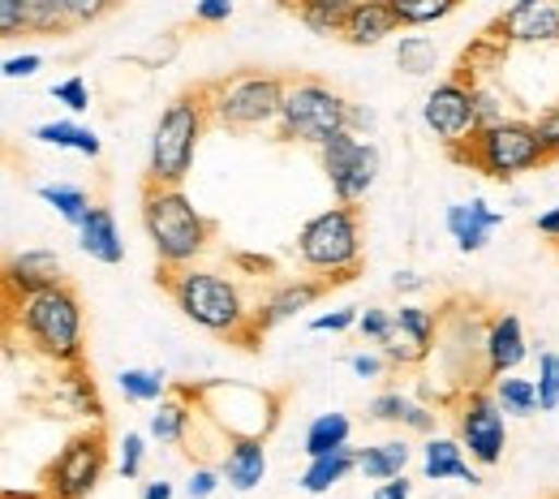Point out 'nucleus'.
Segmentation results:
<instances>
[{"mask_svg": "<svg viewBox=\"0 0 559 499\" xmlns=\"http://www.w3.org/2000/svg\"><path fill=\"white\" fill-rule=\"evenodd\" d=\"M233 9H237V0H194V17H199L203 26H219V22H228V17H233Z\"/></svg>", "mask_w": 559, "mask_h": 499, "instance_id": "09e8293b", "label": "nucleus"}, {"mask_svg": "<svg viewBox=\"0 0 559 499\" xmlns=\"http://www.w3.org/2000/svg\"><path fill=\"white\" fill-rule=\"evenodd\" d=\"M142 233L164 272L190 268L211 246V219L186 199L181 186H142Z\"/></svg>", "mask_w": 559, "mask_h": 499, "instance_id": "7ed1b4c3", "label": "nucleus"}, {"mask_svg": "<svg viewBox=\"0 0 559 499\" xmlns=\"http://www.w3.org/2000/svg\"><path fill=\"white\" fill-rule=\"evenodd\" d=\"M142 499H173V483H146Z\"/></svg>", "mask_w": 559, "mask_h": 499, "instance_id": "5fc2aeb1", "label": "nucleus"}, {"mask_svg": "<svg viewBox=\"0 0 559 499\" xmlns=\"http://www.w3.org/2000/svg\"><path fill=\"white\" fill-rule=\"evenodd\" d=\"M297 22L310 31V35H341L345 26V13H349L357 0H284Z\"/></svg>", "mask_w": 559, "mask_h": 499, "instance_id": "c85d7f7f", "label": "nucleus"}, {"mask_svg": "<svg viewBox=\"0 0 559 499\" xmlns=\"http://www.w3.org/2000/svg\"><path fill=\"white\" fill-rule=\"evenodd\" d=\"M4 499H52L48 491H4Z\"/></svg>", "mask_w": 559, "mask_h": 499, "instance_id": "6e6d98bb", "label": "nucleus"}, {"mask_svg": "<svg viewBox=\"0 0 559 499\" xmlns=\"http://www.w3.org/2000/svg\"><path fill=\"white\" fill-rule=\"evenodd\" d=\"M461 4H465V0H392V9H396V17H401V26H405V31L435 26V22L452 17Z\"/></svg>", "mask_w": 559, "mask_h": 499, "instance_id": "473e14b6", "label": "nucleus"}, {"mask_svg": "<svg viewBox=\"0 0 559 499\" xmlns=\"http://www.w3.org/2000/svg\"><path fill=\"white\" fill-rule=\"evenodd\" d=\"M534 383H538V405H543V414H551L559 409V354H538V375H534Z\"/></svg>", "mask_w": 559, "mask_h": 499, "instance_id": "c9c22d12", "label": "nucleus"}, {"mask_svg": "<svg viewBox=\"0 0 559 499\" xmlns=\"http://www.w3.org/2000/svg\"><path fill=\"white\" fill-rule=\"evenodd\" d=\"M108 470V439L104 430H82L57 452V461L44 474V491L52 499H86Z\"/></svg>", "mask_w": 559, "mask_h": 499, "instance_id": "9b49d317", "label": "nucleus"}, {"mask_svg": "<svg viewBox=\"0 0 559 499\" xmlns=\"http://www.w3.org/2000/svg\"><path fill=\"white\" fill-rule=\"evenodd\" d=\"M353 104L319 78H288L284 104H280L276 134L284 143L301 146H328L336 134L349 130Z\"/></svg>", "mask_w": 559, "mask_h": 499, "instance_id": "423d86ee", "label": "nucleus"}, {"mask_svg": "<svg viewBox=\"0 0 559 499\" xmlns=\"http://www.w3.org/2000/svg\"><path fill=\"white\" fill-rule=\"evenodd\" d=\"M349 439H353V418L341 414V409H332V414H319V418L306 427L301 448H306V456H323V452L349 448Z\"/></svg>", "mask_w": 559, "mask_h": 499, "instance_id": "c756f323", "label": "nucleus"}, {"mask_svg": "<svg viewBox=\"0 0 559 499\" xmlns=\"http://www.w3.org/2000/svg\"><path fill=\"white\" fill-rule=\"evenodd\" d=\"M396 31H401V17H396L392 0H357L349 13H345L341 39L353 44V48H379Z\"/></svg>", "mask_w": 559, "mask_h": 499, "instance_id": "aec40b11", "label": "nucleus"}, {"mask_svg": "<svg viewBox=\"0 0 559 499\" xmlns=\"http://www.w3.org/2000/svg\"><path fill=\"white\" fill-rule=\"evenodd\" d=\"M0 70H4V78H13V82L17 78H35V73L44 70V57L39 52H13V57H4Z\"/></svg>", "mask_w": 559, "mask_h": 499, "instance_id": "de8ad7c7", "label": "nucleus"}, {"mask_svg": "<svg viewBox=\"0 0 559 499\" xmlns=\"http://www.w3.org/2000/svg\"><path fill=\"white\" fill-rule=\"evenodd\" d=\"M474 95H478V126H499L508 121V95L495 86V82H474Z\"/></svg>", "mask_w": 559, "mask_h": 499, "instance_id": "e433bc0d", "label": "nucleus"}, {"mask_svg": "<svg viewBox=\"0 0 559 499\" xmlns=\"http://www.w3.org/2000/svg\"><path fill=\"white\" fill-rule=\"evenodd\" d=\"M349 130H353V134H361V139H366V134L374 130V112H370V108H357V104H353V112H349Z\"/></svg>", "mask_w": 559, "mask_h": 499, "instance_id": "3c124183", "label": "nucleus"}, {"mask_svg": "<svg viewBox=\"0 0 559 499\" xmlns=\"http://www.w3.org/2000/svg\"><path fill=\"white\" fill-rule=\"evenodd\" d=\"M392 288H396V293H421L426 281H421L418 272H409V268H405V272H396V276H392Z\"/></svg>", "mask_w": 559, "mask_h": 499, "instance_id": "864d4df0", "label": "nucleus"}, {"mask_svg": "<svg viewBox=\"0 0 559 499\" xmlns=\"http://www.w3.org/2000/svg\"><path fill=\"white\" fill-rule=\"evenodd\" d=\"M388 354L383 349H361V354H349V370L357 379H383L388 375Z\"/></svg>", "mask_w": 559, "mask_h": 499, "instance_id": "37998d69", "label": "nucleus"}, {"mask_svg": "<svg viewBox=\"0 0 559 499\" xmlns=\"http://www.w3.org/2000/svg\"><path fill=\"white\" fill-rule=\"evenodd\" d=\"M224 483L237 487V491H254L263 478H267V448L263 439L246 435V439H228V452H224Z\"/></svg>", "mask_w": 559, "mask_h": 499, "instance_id": "5701e85b", "label": "nucleus"}, {"mask_svg": "<svg viewBox=\"0 0 559 499\" xmlns=\"http://www.w3.org/2000/svg\"><path fill=\"white\" fill-rule=\"evenodd\" d=\"M361 310H323L310 319V332H353Z\"/></svg>", "mask_w": 559, "mask_h": 499, "instance_id": "49530a36", "label": "nucleus"}, {"mask_svg": "<svg viewBox=\"0 0 559 499\" xmlns=\"http://www.w3.org/2000/svg\"><path fill=\"white\" fill-rule=\"evenodd\" d=\"M435 336H439L435 310L405 301L401 310H392V336H388L379 349L388 354L392 366H418V361H426L430 349H435Z\"/></svg>", "mask_w": 559, "mask_h": 499, "instance_id": "4468645a", "label": "nucleus"}, {"mask_svg": "<svg viewBox=\"0 0 559 499\" xmlns=\"http://www.w3.org/2000/svg\"><path fill=\"white\" fill-rule=\"evenodd\" d=\"M490 35H499L508 48H551L559 44V0H512L490 22Z\"/></svg>", "mask_w": 559, "mask_h": 499, "instance_id": "ddd939ff", "label": "nucleus"}, {"mask_svg": "<svg viewBox=\"0 0 559 499\" xmlns=\"http://www.w3.org/2000/svg\"><path fill=\"white\" fill-rule=\"evenodd\" d=\"M31 35V0H0V39Z\"/></svg>", "mask_w": 559, "mask_h": 499, "instance_id": "58836bf2", "label": "nucleus"}, {"mask_svg": "<svg viewBox=\"0 0 559 499\" xmlns=\"http://www.w3.org/2000/svg\"><path fill=\"white\" fill-rule=\"evenodd\" d=\"M490 392H495V401H499V409H503L508 418H534V414H543V405H538V383H534V379H521L516 370L490 379Z\"/></svg>", "mask_w": 559, "mask_h": 499, "instance_id": "cd10ccee", "label": "nucleus"}, {"mask_svg": "<svg viewBox=\"0 0 559 499\" xmlns=\"http://www.w3.org/2000/svg\"><path fill=\"white\" fill-rule=\"evenodd\" d=\"M297 263L310 276L345 285L361 272V215L349 203L310 215L297 233Z\"/></svg>", "mask_w": 559, "mask_h": 499, "instance_id": "39448f33", "label": "nucleus"}, {"mask_svg": "<svg viewBox=\"0 0 559 499\" xmlns=\"http://www.w3.org/2000/svg\"><path fill=\"white\" fill-rule=\"evenodd\" d=\"M31 139L44 146H57V151H78L86 159H99V151H104L99 134L86 130V126H78V121H44V126L31 130Z\"/></svg>", "mask_w": 559, "mask_h": 499, "instance_id": "bb28decb", "label": "nucleus"}, {"mask_svg": "<svg viewBox=\"0 0 559 499\" xmlns=\"http://www.w3.org/2000/svg\"><path fill=\"white\" fill-rule=\"evenodd\" d=\"M78 246H82L86 259H95L104 268L126 263V241H121L117 215L108 212V207H91V215L78 224Z\"/></svg>", "mask_w": 559, "mask_h": 499, "instance_id": "4be33fe9", "label": "nucleus"}, {"mask_svg": "<svg viewBox=\"0 0 559 499\" xmlns=\"http://www.w3.org/2000/svg\"><path fill=\"white\" fill-rule=\"evenodd\" d=\"M396 66L405 73H414V78H421V73H435L439 52H435V44L426 35H405L401 48H396Z\"/></svg>", "mask_w": 559, "mask_h": 499, "instance_id": "72a5a7b5", "label": "nucleus"}, {"mask_svg": "<svg viewBox=\"0 0 559 499\" xmlns=\"http://www.w3.org/2000/svg\"><path fill=\"white\" fill-rule=\"evenodd\" d=\"M349 474H357V452L353 448H336V452H323V456H310L297 487L306 496H328L332 487H341Z\"/></svg>", "mask_w": 559, "mask_h": 499, "instance_id": "b1692460", "label": "nucleus"}, {"mask_svg": "<svg viewBox=\"0 0 559 499\" xmlns=\"http://www.w3.org/2000/svg\"><path fill=\"white\" fill-rule=\"evenodd\" d=\"M534 130H538V143H543V151H547V159H559V104H551V108L538 112Z\"/></svg>", "mask_w": 559, "mask_h": 499, "instance_id": "c03bdc74", "label": "nucleus"}, {"mask_svg": "<svg viewBox=\"0 0 559 499\" xmlns=\"http://www.w3.org/2000/svg\"><path fill=\"white\" fill-rule=\"evenodd\" d=\"M409 461H414V448L405 439H383V443H370L357 452V474L366 483H392L409 470Z\"/></svg>", "mask_w": 559, "mask_h": 499, "instance_id": "393cba45", "label": "nucleus"}, {"mask_svg": "<svg viewBox=\"0 0 559 499\" xmlns=\"http://www.w3.org/2000/svg\"><path fill=\"white\" fill-rule=\"evenodd\" d=\"M61 9H66V17H70V26H95L99 17H108L112 9H117V0H61Z\"/></svg>", "mask_w": 559, "mask_h": 499, "instance_id": "a19ab883", "label": "nucleus"}, {"mask_svg": "<svg viewBox=\"0 0 559 499\" xmlns=\"http://www.w3.org/2000/svg\"><path fill=\"white\" fill-rule=\"evenodd\" d=\"M35 194H39V203H48V207L61 215L66 224H73V228H78V224L91 215V207H95L82 186H66V181H44Z\"/></svg>", "mask_w": 559, "mask_h": 499, "instance_id": "2f4dec72", "label": "nucleus"}, {"mask_svg": "<svg viewBox=\"0 0 559 499\" xmlns=\"http://www.w3.org/2000/svg\"><path fill=\"white\" fill-rule=\"evenodd\" d=\"M328 288H332V281H323V276H297V281H284V285L272 288V293L263 297V306L254 310L259 332H272V328H280V323L297 319V314L310 310Z\"/></svg>", "mask_w": 559, "mask_h": 499, "instance_id": "dca6fc26", "label": "nucleus"}, {"mask_svg": "<svg viewBox=\"0 0 559 499\" xmlns=\"http://www.w3.org/2000/svg\"><path fill=\"white\" fill-rule=\"evenodd\" d=\"M452 159H456V164H469L474 173H483L490 181H512V177H521V173L543 168V164H547V151L538 143L534 121L508 117V121H499V126L478 130V134L469 139V146L456 151Z\"/></svg>", "mask_w": 559, "mask_h": 499, "instance_id": "6e6552de", "label": "nucleus"}, {"mask_svg": "<svg viewBox=\"0 0 559 499\" xmlns=\"http://www.w3.org/2000/svg\"><path fill=\"white\" fill-rule=\"evenodd\" d=\"M73 31L61 0H31V35H66Z\"/></svg>", "mask_w": 559, "mask_h": 499, "instance_id": "f704fd0d", "label": "nucleus"}, {"mask_svg": "<svg viewBox=\"0 0 559 499\" xmlns=\"http://www.w3.org/2000/svg\"><path fill=\"white\" fill-rule=\"evenodd\" d=\"M219 483H224V470L199 465V470L190 474V483H186V496H190V499H211L215 491H219Z\"/></svg>", "mask_w": 559, "mask_h": 499, "instance_id": "a18cd8bd", "label": "nucleus"}, {"mask_svg": "<svg viewBox=\"0 0 559 499\" xmlns=\"http://www.w3.org/2000/svg\"><path fill=\"white\" fill-rule=\"evenodd\" d=\"M534 228L543 233V237H551V241H559V203L556 207H547V212L534 219Z\"/></svg>", "mask_w": 559, "mask_h": 499, "instance_id": "603ef678", "label": "nucleus"}, {"mask_svg": "<svg viewBox=\"0 0 559 499\" xmlns=\"http://www.w3.org/2000/svg\"><path fill=\"white\" fill-rule=\"evenodd\" d=\"M164 285L173 306L211 336H224V341H237L246 349L259 345V323H254V310L246 301L241 285L224 272H211V268H181V272H164Z\"/></svg>", "mask_w": 559, "mask_h": 499, "instance_id": "f257e3e1", "label": "nucleus"}, {"mask_svg": "<svg viewBox=\"0 0 559 499\" xmlns=\"http://www.w3.org/2000/svg\"><path fill=\"white\" fill-rule=\"evenodd\" d=\"M456 439L465 443L469 461L483 465V470L503 461V452H508V414L499 409L495 392L474 388V392L461 396V405H456Z\"/></svg>", "mask_w": 559, "mask_h": 499, "instance_id": "f8f14e48", "label": "nucleus"}, {"mask_svg": "<svg viewBox=\"0 0 559 499\" xmlns=\"http://www.w3.org/2000/svg\"><path fill=\"white\" fill-rule=\"evenodd\" d=\"M207 121H211V108H207L203 86L177 95V99L159 112V121H155V130H151L146 181H155V186H181V181L190 177V168H194L199 139H203Z\"/></svg>", "mask_w": 559, "mask_h": 499, "instance_id": "20e7f679", "label": "nucleus"}, {"mask_svg": "<svg viewBox=\"0 0 559 499\" xmlns=\"http://www.w3.org/2000/svg\"><path fill=\"white\" fill-rule=\"evenodd\" d=\"M530 357V336H525V323L503 310L495 314L483 332V366H487V379H499V375H512L521 361Z\"/></svg>", "mask_w": 559, "mask_h": 499, "instance_id": "2eb2a0df", "label": "nucleus"}, {"mask_svg": "<svg viewBox=\"0 0 559 499\" xmlns=\"http://www.w3.org/2000/svg\"><path fill=\"white\" fill-rule=\"evenodd\" d=\"M66 285V263L57 250H22V254H9L4 263V293H39V288Z\"/></svg>", "mask_w": 559, "mask_h": 499, "instance_id": "a211bd4d", "label": "nucleus"}, {"mask_svg": "<svg viewBox=\"0 0 559 499\" xmlns=\"http://www.w3.org/2000/svg\"><path fill=\"white\" fill-rule=\"evenodd\" d=\"M117 388L134 405H159L168 396V375L164 370H151V366H126L117 375Z\"/></svg>", "mask_w": 559, "mask_h": 499, "instance_id": "7c9ffc66", "label": "nucleus"}, {"mask_svg": "<svg viewBox=\"0 0 559 499\" xmlns=\"http://www.w3.org/2000/svg\"><path fill=\"white\" fill-rule=\"evenodd\" d=\"M190 423H194V405H190V392H181V396H164V401L155 405L151 423H146V435H151L155 443H186V435H190Z\"/></svg>", "mask_w": 559, "mask_h": 499, "instance_id": "a878e982", "label": "nucleus"}, {"mask_svg": "<svg viewBox=\"0 0 559 499\" xmlns=\"http://www.w3.org/2000/svg\"><path fill=\"white\" fill-rule=\"evenodd\" d=\"M319 164H323V173L332 181L336 203H349V207H357L374 190V181L383 173L379 146L370 139H361V134H353V130L336 134L328 146H319Z\"/></svg>", "mask_w": 559, "mask_h": 499, "instance_id": "9d476101", "label": "nucleus"}, {"mask_svg": "<svg viewBox=\"0 0 559 499\" xmlns=\"http://www.w3.org/2000/svg\"><path fill=\"white\" fill-rule=\"evenodd\" d=\"M421 126L435 134V143L443 146L448 155L465 151L469 139L483 130V126H478V95H474V82H465L461 73L435 82L430 95L421 99Z\"/></svg>", "mask_w": 559, "mask_h": 499, "instance_id": "1a4fd4ad", "label": "nucleus"}, {"mask_svg": "<svg viewBox=\"0 0 559 499\" xmlns=\"http://www.w3.org/2000/svg\"><path fill=\"white\" fill-rule=\"evenodd\" d=\"M284 78L263 70H241L228 78H215L203 86L211 108V121L224 130H263L280 121V104H284Z\"/></svg>", "mask_w": 559, "mask_h": 499, "instance_id": "0eeeda50", "label": "nucleus"}, {"mask_svg": "<svg viewBox=\"0 0 559 499\" xmlns=\"http://www.w3.org/2000/svg\"><path fill=\"white\" fill-rule=\"evenodd\" d=\"M9 297V323L22 332V341L39 357L57 366H82L86 354V310L82 297L66 285L39 288V293H4Z\"/></svg>", "mask_w": 559, "mask_h": 499, "instance_id": "f03ea898", "label": "nucleus"}, {"mask_svg": "<svg viewBox=\"0 0 559 499\" xmlns=\"http://www.w3.org/2000/svg\"><path fill=\"white\" fill-rule=\"evenodd\" d=\"M121 456H117V470H121V478L126 483H134L142 474V465H146V439H142L139 430H130L126 439H121V448H117Z\"/></svg>", "mask_w": 559, "mask_h": 499, "instance_id": "ea45409f", "label": "nucleus"}, {"mask_svg": "<svg viewBox=\"0 0 559 499\" xmlns=\"http://www.w3.org/2000/svg\"><path fill=\"white\" fill-rule=\"evenodd\" d=\"M421 478L426 483H469V487H478L483 483V465H474L469 461V452H465V443L461 439H448V435H430L426 443H421Z\"/></svg>", "mask_w": 559, "mask_h": 499, "instance_id": "f3484780", "label": "nucleus"}, {"mask_svg": "<svg viewBox=\"0 0 559 499\" xmlns=\"http://www.w3.org/2000/svg\"><path fill=\"white\" fill-rule=\"evenodd\" d=\"M366 418H370V423H383V427L414 430V435H435V418H439V414H435L430 405L414 401L409 392L392 388V392H379V396L370 401Z\"/></svg>", "mask_w": 559, "mask_h": 499, "instance_id": "412c9836", "label": "nucleus"}, {"mask_svg": "<svg viewBox=\"0 0 559 499\" xmlns=\"http://www.w3.org/2000/svg\"><path fill=\"white\" fill-rule=\"evenodd\" d=\"M52 99H57V104H66L73 117H82V112L91 108V86H86V78H78V73H73V78H61V82L52 86Z\"/></svg>", "mask_w": 559, "mask_h": 499, "instance_id": "79ce46f5", "label": "nucleus"}, {"mask_svg": "<svg viewBox=\"0 0 559 499\" xmlns=\"http://www.w3.org/2000/svg\"><path fill=\"white\" fill-rule=\"evenodd\" d=\"M443 224L461 254H478V250H487L490 233L503 224V212H495L483 199H469V203H452L443 212Z\"/></svg>", "mask_w": 559, "mask_h": 499, "instance_id": "6ab92c4d", "label": "nucleus"}, {"mask_svg": "<svg viewBox=\"0 0 559 499\" xmlns=\"http://www.w3.org/2000/svg\"><path fill=\"white\" fill-rule=\"evenodd\" d=\"M370 499H414V483L401 474V478H392V483H379Z\"/></svg>", "mask_w": 559, "mask_h": 499, "instance_id": "8fccbe9b", "label": "nucleus"}, {"mask_svg": "<svg viewBox=\"0 0 559 499\" xmlns=\"http://www.w3.org/2000/svg\"><path fill=\"white\" fill-rule=\"evenodd\" d=\"M366 345H383L388 336H392V310H383V306H366L361 314H357V328H353Z\"/></svg>", "mask_w": 559, "mask_h": 499, "instance_id": "4c0bfd02", "label": "nucleus"}]
</instances>
